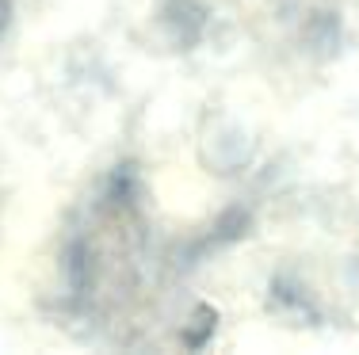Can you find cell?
Returning a JSON list of instances; mask_svg holds the SVG:
<instances>
[{"instance_id":"obj_1","label":"cell","mask_w":359,"mask_h":355,"mask_svg":"<svg viewBox=\"0 0 359 355\" xmlns=\"http://www.w3.org/2000/svg\"><path fill=\"white\" fill-rule=\"evenodd\" d=\"M249 230H252V210H249V207H229V210H222V214H218L199 237H191L187 244H180L176 267H184V272H187V267L203 264L207 256H215V252L229 249V244L245 241V237H249Z\"/></svg>"},{"instance_id":"obj_2","label":"cell","mask_w":359,"mask_h":355,"mask_svg":"<svg viewBox=\"0 0 359 355\" xmlns=\"http://www.w3.org/2000/svg\"><path fill=\"white\" fill-rule=\"evenodd\" d=\"M157 23H161V35L168 39V46L191 50L203 42V35H207L210 12L203 8V0H165Z\"/></svg>"},{"instance_id":"obj_3","label":"cell","mask_w":359,"mask_h":355,"mask_svg":"<svg viewBox=\"0 0 359 355\" xmlns=\"http://www.w3.org/2000/svg\"><path fill=\"white\" fill-rule=\"evenodd\" d=\"M268 294H271V306H276L279 314H287L294 321H306V325H318L321 321V309H318V302H313L310 286H306L302 279H294L290 272H279L276 279H271Z\"/></svg>"},{"instance_id":"obj_4","label":"cell","mask_w":359,"mask_h":355,"mask_svg":"<svg viewBox=\"0 0 359 355\" xmlns=\"http://www.w3.org/2000/svg\"><path fill=\"white\" fill-rule=\"evenodd\" d=\"M298 42H302L306 50H313L318 57L337 54V46H340V15L332 12V8H313V12H306L302 23H298Z\"/></svg>"},{"instance_id":"obj_5","label":"cell","mask_w":359,"mask_h":355,"mask_svg":"<svg viewBox=\"0 0 359 355\" xmlns=\"http://www.w3.org/2000/svg\"><path fill=\"white\" fill-rule=\"evenodd\" d=\"M100 207L118 210V214H138L142 207V176L134 165H115L107 172L104 195H100Z\"/></svg>"},{"instance_id":"obj_6","label":"cell","mask_w":359,"mask_h":355,"mask_svg":"<svg viewBox=\"0 0 359 355\" xmlns=\"http://www.w3.org/2000/svg\"><path fill=\"white\" fill-rule=\"evenodd\" d=\"M252 157V141L245 138L241 130H233V126H222L218 134H210L207 141V160L218 168V172H237V168H245Z\"/></svg>"},{"instance_id":"obj_7","label":"cell","mask_w":359,"mask_h":355,"mask_svg":"<svg viewBox=\"0 0 359 355\" xmlns=\"http://www.w3.org/2000/svg\"><path fill=\"white\" fill-rule=\"evenodd\" d=\"M215 321H218V314L203 306L199 314H195V321H191L195 328H187V344H191V348H203V344H207V336L215 333Z\"/></svg>"},{"instance_id":"obj_8","label":"cell","mask_w":359,"mask_h":355,"mask_svg":"<svg viewBox=\"0 0 359 355\" xmlns=\"http://www.w3.org/2000/svg\"><path fill=\"white\" fill-rule=\"evenodd\" d=\"M12 15H15L12 0H0V42H4V35H8V27H12Z\"/></svg>"}]
</instances>
